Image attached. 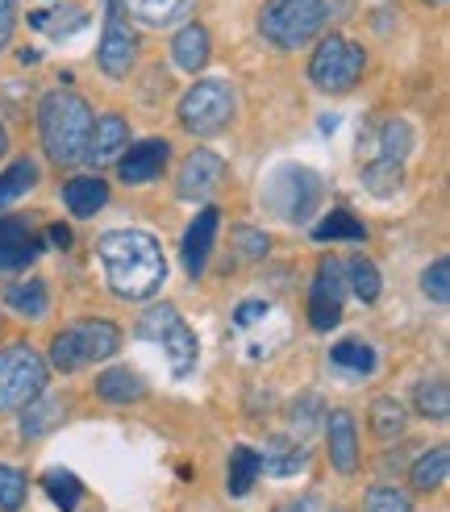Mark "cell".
I'll list each match as a JSON object with an SVG mask.
<instances>
[{
	"label": "cell",
	"instance_id": "cell-34",
	"mask_svg": "<svg viewBox=\"0 0 450 512\" xmlns=\"http://www.w3.org/2000/svg\"><path fill=\"white\" fill-rule=\"evenodd\" d=\"M350 288H355V296L363 304L380 300V271H375L371 259H355V263H350Z\"/></svg>",
	"mask_w": 450,
	"mask_h": 512
},
{
	"label": "cell",
	"instance_id": "cell-28",
	"mask_svg": "<svg viewBox=\"0 0 450 512\" xmlns=\"http://www.w3.org/2000/svg\"><path fill=\"white\" fill-rule=\"evenodd\" d=\"M371 429L380 433L384 442H392V438H400V433H405V408H400L396 400H375L371 404Z\"/></svg>",
	"mask_w": 450,
	"mask_h": 512
},
{
	"label": "cell",
	"instance_id": "cell-15",
	"mask_svg": "<svg viewBox=\"0 0 450 512\" xmlns=\"http://www.w3.org/2000/svg\"><path fill=\"white\" fill-rule=\"evenodd\" d=\"M217 209L209 204V209H200L196 221L188 225V234H184V271L196 279L200 271H205L209 263V250H213V238H217Z\"/></svg>",
	"mask_w": 450,
	"mask_h": 512
},
{
	"label": "cell",
	"instance_id": "cell-23",
	"mask_svg": "<svg viewBox=\"0 0 450 512\" xmlns=\"http://www.w3.org/2000/svg\"><path fill=\"white\" fill-rule=\"evenodd\" d=\"M313 238H317V242H363L367 229H363V221L350 217L346 209H334L330 217H325V221L313 229Z\"/></svg>",
	"mask_w": 450,
	"mask_h": 512
},
{
	"label": "cell",
	"instance_id": "cell-2",
	"mask_svg": "<svg viewBox=\"0 0 450 512\" xmlns=\"http://www.w3.org/2000/svg\"><path fill=\"white\" fill-rule=\"evenodd\" d=\"M38 130L42 146L55 163H75L84 159L88 138H92V109L84 96L75 92H50L38 109Z\"/></svg>",
	"mask_w": 450,
	"mask_h": 512
},
{
	"label": "cell",
	"instance_id": "cell-29",
	"mask_svg": "<svg viewBox=\"0 0 450 512\" xmlns=\"http://www.w3.org/2000/svg\"><path fill=\"white\" fill-rule=\"evenodd\" d=\"M42 488H46V496L55 500L63 512H71L75 504H80V496H84V488H80V479H75L71 471H46V479H42Z\"/></svg>",
	"mask_w": 450,
	"mask_h": 512
},
{
	"label": "cell",
	"instance_id": "cell-22",
	"mask_svg": "<svg viewBox=\"0 0 450 512\" xmlns=\"http://www.w3.org/2000/svg\"><path fill=\"white\" fill-rule=\"evenodd\" d=\"M259 450L250 446H234L230 450V475H225V488H230V496H246L250 483L259 479Z\"/></svg>",
	"mask_w": 450,
	"mask_h": 512
},
{
	"label": "cell",
	"instance_id": "cell-16",
	"mask_svg": "<svg viewBox=\"0 0 450 512\" xmlns=\"http://www.w3.org/2000/svg\"><path fill=\"white\" fill-rule=\"evenodd\" d=\"M167 142H159V138H150V142H142V146H134L130 155L121 159V179L125 184H150L155 175H163V167H167Z\"/></svg>",
	"mask_w": 450,
	"mask_h": 512
},
{
	"label": "cell",
	"instance_id": "cell-36",
	"mask_svg": "<svg viewBox=\"0 0 450 512\" xmlns=\"http://www.w3.org/2000/svg\"><path fill=\"white\" fill-rule=\"evenodd\" d=\"M25 500V475L17 467H0V512H13Z\"/></svg>",
	"mask_w": 450,
	"mask_h": 512
},
{
	"label": "cell",
	"instance_id": "cell-45",
	"mask_svg": "<svg viewBox=\"0 0 450 512\" xmlns=\"http://www.w3.org/2000/svg\"><path fill=\"white\" fill-rule=\"evenodd\" d=\"M425 5H446V0H425Z\"/></svg>",
	"mask_w": 450,
	"mask_h": 512
},
{
	"label": "cell",
	"instance_id": "cell-40",
	"mask_svg": "<svg viewBox=\"0 0 450 512\" xmlns=\"http://www.w3.org/2000/svg\"><path fill=\"white\" fill-rule=\"evenodd\" d=\"M13 25H17V9H13V0H0V50L9 46Z\"/></svg>",
	"mask_w": 450,
	"mask_h": 512
},
{
	"label": "cell",
	"instance_id": "cell-24",
	"mask_svg": "<svg viewBox=\"0 0 450 512\" xmlns=\"http://www.w3.org/2000/svg\"><path fill=\"white\" fill-rule=\"evenodd\" d=\"M121 5L130 9V17H138L146 25H167V21L180 17L192 0H121Z\"/></svg>",
	"mask_w": 450,
	"mask_h": 512
},
{
	"label": "cell",
	"instance_id": "cell-13",
	"mask_svg": "<svg viewBox=\"0 0 450 512\" xmlns=\"http://www.w3.org/2000/svg\"><path fill=\"white\" fill-rule=\"evenodd\" d=\"M221 179H225V163L213 155V150H196V155H188V163L180 167V196L205 200L217 192Z\"/></svg>",
	"mask_w": 450,
	"mask_h": 512
},
{
	"label": "cell",
	"instance_id": "cell-20",
	"mask_svg": "<svg viewBox=\"0 0 450 512\" xmlns=\"http://www.w3.org/2000/svg\"><path fill=\"white\" fill-rule=\"evenodd\" d=\"M96 396L100 400H113V404H130V400H142L146 396V383L138 371L130 367H113L96 379Z\"/></svg>",
	"mask_w": 450,
	"mask_h": 512
},
{
	"label": "cell",
	"instance_id": "cell-31",
	"mask_svg": "<svg viewBox=\"0 0 450 512\" xmlns=\"http://www.w3.org/2000/svg\"><path fill=\"white\" fill-rule=\"evenodd\" d=\"M330 358H334L342 371H350V375H367L375 367V350L367 342H338L330 350Z\"/></svg>",
	"mask_w": 450,
	"mask_h": 512
},
{
	"label": "cell",
	"instance_id": "cell-44",
	"mask_svg": "<svg viewBox=\"0 0 450 512\" xmlns=\"http://www.w3.org/2000/svg\"><path fill=\"white\" fill-rule=\"evenodd\" d=\"M5 150H9V134H5V125H0V159H5Z\"/></svg>",
	"mask_w": 450,
	"mask_h": 512
},
{
	"label": "cell",
	"instance_id": "cell-12",
	"mask_svg": "<svg viewBox=\"0 0 450 512\" xmlns=\"http://www.w3.org/2000/svg\"><path fill=\"white\" fill-rule=\"evenodd\" d=\"M38 250H42V242L30 225L17 217H0V275L30 267L38 259Z\"/></svg>",
	"mask_w": 450,
	"mask_h": 512
},
{
	"label": "cell",
	"instance_id": "cell-8",
	"mask_svg": "<svg viewBox=\"0 0 450 512\" xmlns=\"http://www.w3.org/2000/svg\"><path fill=\"white\" fill-rule=\"evenodd\" d=\"M234 117V92L225 80H205V84H192L188 96L180 100V121L184 130L196 138H209L221 134Z\"/></svg>",
	"mask_w": 450,
	"mask_h": 512
},
{
	"label": "cell",
	"instance_id": "cell-43",
	"mask_svg": "<svg viewBox=\"0 0 450 512\" xmlns=\"http://www.w3.org/2000/svg\"><path fill=\"white\" fill-rule=\"evenodd\" d=\"M50 242H55V246H71V229L67 225H55V229H50Z\"/></svg>",
	"mask_w": 450,
	"mask_h": 512
},
{
	"label": "cell",
	"instance_id": "cell-17",
	"mask_svg": "<svg viewBox=\"0 0 450 512\" xmlns=\"http://www.w3.org/2000/svg\"><path fill=\"white\" fill-rule=\"evenodd\" d=\"M125 142H130V130H125V121H121L117 113H105V117L92 125V138H88L84 155H88L92 163H109V159H117L121 150H125Z\"/></svg>",
	"mask_w": 450,
	"mask_h": 512
},
{
	"label": "cell",
	"instance_id": "cell-3",
	"mask_svg": "<svg viewBox=\"0 0 450 512\" xmlns=\"http://www.w3.org/2000/svg\"><path fill=\"white\" fill-rule=\"evenodd\" d=\"M321 25H325V9L317 0H271L259 17L263 38L280 50H296L313 42L321 34Z\"/></svg>",
	"mask_w": 450,
	"mask_h": 512
},
{
	"label": "cell",
	"instance_id": "cell-6",
	"mask_svg": "<svg viewBox=\"0 0 450 512\" xmlns=\"http://www.w3.org/2000/svg\"><path fill=\"white\" fill-rule=\"evenodd\" d=\"M138 338L163 346L167 363H171V375H188L196 367V334L188 329V321L171 309V304H159V309H150L142 321H138Z\"/></svg>",
	"mask_w": 450,
	"mask_h": 512
},
{
	"label": "cell",
	"instance_id": "cell-26",
	"mask_svg": "<svg viewBox=\"0 0 450 512\" xmlns=\"http://www.w3.org/2000/svg\"><path fill=\"white\" fill-rule=\"evenodd\" d=\"M363 184L371 196H392V192H400V184H405V171H400V163L375 159L363 167Z\"/></svg>",
	"mask_w": 450,
	"mask_h": 512
},
{
	"label": "cell",
	"instance_id": "cell-35",
	"mask_svg": "<svg viewBox=\"0 0 450 512\" xmlns=\"http://www.w3.org/2000/svg\"><path fill=\"white\" fill-rule=\"evenodd\" d=\"M421 288H425V296H430V300L446 304L450 300V263L446 259H434L430 271L421 275Z\"/></svg>",
	"mask_w": 450,
	"mask_h": 512
},
{
	"label": "cell",
	"instance_id": "cell-1",
	"mask_svg": "<svg viewBox=\"0 0 450 512\" xmlns=\"http://www.w3.org/2000/svg\"><path fill=\"white\" fill-rule=\"evenodd\" d=\"M96 254H100V263H105L109 288L121 300L155 296L167 279L163 250H159L155 234H142V229H109V234H100Z\"/></svg>",
	"mask_w": 450,
	"mask_h": 512
},
{
	"label": "cell",
	"instance_id": "cell-11",
	"mask_svg": "<svg viewBox=\"0 0 450 512\" xmlns=\"http://www.w3.org/2000/svg\"><path fill=\"white\" fill-rule=\"evenodd\" d=\"M100 67H105V75H113V80H121V75H130L134 59H138V42L134 34L121 25L117 17V5L109 9V21H105V38H100V50H96Z\"/></svg>",
	"mask_w": 450,
	"mask_h": 512
},
{
	"label": "cell",
	"instance_id": "cell-38",
	"mask_svg": "<svg viewBox=\"0 0 450 512\" xmlns=\"http://www.w3.org/2000/svg\"><path fill=\"white\" fill-rule=\"evenodd\" d=\"M55 413H63V404L59 400H46V404H38V408H30V413H25V421H21V433H42L50 421H55Z\"/></svg>",
	"mask_w": 450,
	"mask_h": 512
},
{
	"label": "cell",
	"instance_id": "cell-33",
	"mask_svg": "<svg viewBox=\"0 0 450 512\" xmlns=\"http://www.w3.org/2000/svg\"><path fill=\"white\" fill-rule=\"evenodd\" d=\"M38 184V167L25 159V163H13L5 175H0V204H9V200H17V196H25Z\"/></svg>",
	"mask_w": 450,
	"mask_h": 512
},
{
	"label": "cell",
	"instance_id": "cell-14",
	"mask_svg": "<svg viewBox=\"0 0 450 512\" xmlns=\"http://www.w3.org/2000/svg\"><path fill=\"white\" fill-rule=\"evenodd\" d=\"M325 438H330V463L342 475H350L359 467V433H355V417H350L346 408L330 413V421H325Z\"/></svg>",
	"mask_w": 450,
	"mask_h": 512
},
{
	"label": "cell",
	"instance_id": "cell-41",
	"mask_svg": "<svg viewBox=\"0 0 450 512\" xmlns=\"http://www.w3.org/2000/svg\"><path fill=\"white\" fill-rule=\"evenodd\" d=\"M259 317H267V304L263 300H246V304H238V313H234L238 325H255Z\"/></svg>",
	"mask_w": 450,
	"mask_h": 512
},
{
	"label": "cell",
	"instance_id": "cell-39",
	"mask_svg": "<svg viewBox=\"0 0 450 512\" xmlns=\"http://www.w3.org/2000/svg\"><path fill=\"white\" fill-rule=\"evenodd\" d=\"M238 246H242V259L246 263L250 259H263V254H267V238L255 234V229H238Z\"/></svg>",
	"mask_w": 450,
	"mask_h": 512
},
{
	"label": "cell",
	"instance_id": "cell-25",
	"mask_svg": "<svg viewBox=\"0 0 450 512\" xmlns=\"http://www.w3.org/2000/svg\"><path fill=\"white\" fill-rule=\"evenodd\" d=\"M259 467L271 471V475H292V471L305 467V454H300V446L275 438V442H267V450L259 454Z\"/></svg>",
	"mask_w": 450,
	"mask_h": 512
},
{
	"label": "cell",
	"instance_id": "cell-19",
	"mask_svg": "<svg viewBox=\"0 0 450 512\" xmlns=\"http://www.w3.org/2000/svg\"><path fill=\"white\" fill-rule=\"evenodd\" d=\"M171 59H175V67H184V71H200L209 63V30L205 25H184L180 34H175V42H171Z\"/></svg>",
	"mask_w": 450,
	"mask_h": 512
},
{
	"label": "cell",
	"instance_id": "cell-27",
	"mask_svg": "<svg viewBox=\"0 0 450 512\" xmlns=\"http://www.w3.org/2000/svg\"><path fill=\"white\" fill-rule=\"evenodd\" d=\"M417 408H421V417L446 421L450 417V388H446V379H425L417 388Z\"/></svg>",
	"mask_w": 450,
	"mask_h": 512
},
{
	"label": "cell",
	"instance_id": "cell-18",
	"mask_svg": "<svg viewBox=\"0 0 450 512\" xmlns=\"http://www.w3.org/2000/svg\"><path fill=\"white\" fill-rule=\"evenodd\" d=\"M63 200H67L71 217H96L109 200V184L100 175H80V179H71V184H63Z\"/></svg>",
	"mask_w": 450,
	"mask_h": 512
},
{
	"label": "cell",
	"instance_id": "cell-30",
	"mask_svg": "<svg viewBox=\"0 0 450 512\" xmlns=\"http://www.w3.org/2000/svg\"><path fill=\"white\" fill-rule=\"evenodd\" d=\"M9 309H17L21 317H42L46 313V288L38 284V279H30V284H13L5 292Z\"/></svg>",
	"mask_w": 450,
	"mask_h": 512
},
{
	"label": "cell",
	"instance_id": "cell-10",
	"mask_svg": "<svg viewBox=\"0 0 450 512\" xmlns=\"http://www.w3.org/2000/svg\"><path fill=\"white\" fill-rule=\"evenodd\" d=\"M342 292H346L342 263L338 259H321L317 279H313V296H309V321H313V329H334L342 321Z\"/></svg>",
	"mask_w": 450,
	"mask_h": 512
},
{
	"label": "cell",
	"instance_id": "cell-5",
	"mask_svg": "<svg viewBox=\"0 0 450 512\" xmlns=\"http://www.w3.org/2000/svg\"><path fill=\"white\" fill-rule=\"evenodd\" d=\"M367 59H363V46L350 42V38H321V46L313 50L309 59V80L321 88V92H350L359 84Z\"/></svg>",
	"mask_w": 450,
	"mask_h": 512
},
{
	"label": "cell",
	"instance_id": "cell-4",
	"mask_svg": "<svg viewBox=\"0 0 450 512\" xmlns=\"http://www.w3.org/2000/svg\"><path fill=\"white\" fill-rule=\"evenodd\" d=\"M121 346L117 325L109 321H80V325H67L63 334L50 342V363L59 371H80L88 363H100Z\"/></svg>",
	"mask_w": 450,
	"mask_h": 512
},
{
	"label": "cell",
	"instance_id": "cell-32",
	"mask_svg": "<svg viewBox=\"0 0 450 512\" xmlns=\"http://www.w3.org/2000/svg\"><path fill=\"white\" fill-rule=\"evenodd\" d=\"M380 150H384V159L388 163H400L413 150V130H409V121H400L392 117L384 130H380Z\"/></svg>",
	"mask_w": 450,
	"mask_h": 512
},
{
	"label": "cell",
	"instance_id": "cell-21",
	"mask_svg": "<svg viewBox=\"0 0 450 512\" xmlns=\"http://www.w3.org/2000/svg\"><path fill=\"white\" fill-rule=\"evenodd\" d=\"M446 475H450V450L446 446H434L430 454H421L417 463H413V488L417 492H434V488H442L446 483Z\"/></svg>",
	"mask_w": 450,
	"mask_h": 512
},
{
	"label": "cell",
	"instance_id": "cell-42",
	"mask_svg": "<svg viewBox=\"0 0 450 512\" xmlns=\"http://www.w3.org/2000/svg\"><path fill=\"white\" fill-rule=\"evenodd\" d=\"M317 5L325 9V21H342L355 13V0H317Z\"/></svg>",
	"mask_w": 450,
	"mask_h": 512
},
{
	"label": "cell",
	"instance_id": "cell-9",
	"mask_svg": "<svg viewBox=\"0 0 450 512\" xmlns=\"http://www.w3.org/2000/svg\"><path fill=\"white\" fill-rule=\"evenodd\" d=\"M42 383H46V363L30 346L0 350V408H21L38 400Z\"/></svg>",
	"mask_w": 450,
	"mask_h": 512
},
{
	"label": "cell",
	"instance_id": "cell-7",
	"mask_svg": "<svg viewBox=\"0 0 450 512\" xmlns=\"http://www.w3.org/2000/svg\"><path fill=\"white\" fill-rule=\"evenodd\" d=\"M267 209L284 221H305L321 204V179L309 167H280L267 179Z\"/></svg>",
	"mask_w": 450,
	"mask_h": 512
},
{
	"label": "cell",
	"instance_id": "cell-37",
	"mask_svg": "<svg viewBox=\"0 0 450 512\" xmlns=\"http://www.w3.org/2000/svg\"><path fill=\"white\" fill-rule=\"evenodd\" d=\"M363 512H409V500L400 496L396 488H371Z\"/></svg>",
	"mask_w": 450,
	"mask_h": 512
}]
</instances>
